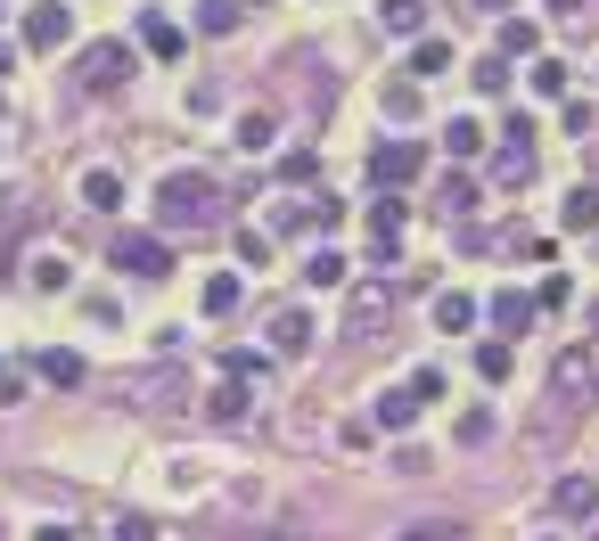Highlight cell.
<instances>
[{
	"label": "cell",
	"instance_id": "1",
	"mask_svg": "<svg viewBox=\"0 0 599 541\" xmlns=\"http://www.w3.org/2000/svg\"><path fill=\"white\" fill-rule=\"evenodd\" d=\"M156 222H165V230H206L214 222V181H206V172H165V189H156Z\"/></svg>",
	"mask_w": 599,
	"mask_h": 541
},
{
	"label": "cell",
	"instance_id": "2",
	"mask_svg": "<svg viewBox=\"0 0 599 541\" xmlns=\"http://www.w3.org/2000/svg\"><path fill=\"white\" fill-rule=\"evenodd\" d=\"M107 262H115V271H131V280H165V271H173V246L156 239V230H115V239H107Z\"/></svg>",
	"mask_w": 599,
	"mask_h": 541
},
{
	"label": "cell",
	"instance_id": "3",
	"mask_svg": "<svg viewBox=\"0 0 599 541\" xmlns=\"http://www.w3.org/2000/svg\"><path fill=\"white\" fill-rule=\"evenodd\" d=\"M131 82V41H91L82 50V91H124Z\"/></svg>",
	"mask_w": 599,
	"mask_h": 541
},
{
	"label": "cell",
	"instance_id": "4",
	"mask_svg": "<svg viewBox=\"0 0 599 541\" xmlns=\"http://www.w3.org/2000/svg\"><path fill=\"white\" fill-rule=\"evenodd\" d=\"M419 165H428V149H419V140H378V149H370V181H378V189L419 181Z\"/></svg>",
	"mask_w": 599,
	"mask_h": 541
},
{
	"label": "cell",
	"instance_id": "5",
	"mask_svg": "<svg viewBox=\"0 0 599 541\" xmlns=\"http://www.w3.org/2000/svg\"><path fill=\"white\" fill-rule=\"evenodd\" d=\"M66 41H75V9H66V0L25 9V50H66Z\"/></svg>",
	"mask_w": 599,
	"mask_h": 541
},
{
	"label": "cell",
	"instance_id": "6",
	"mask_svg": "<svg viewBox=\"0 0 599 541\" xmlns=\"http://www.w3.org/2000/svg\"><path fill=\"white\" fill-rule=\"evenodd\" d=\"M361 230H370V255L386 262L394 246H403V197H394V189H378V206H370V222H361Z\"/></svg>",
	"mask_w": 599,
	"mask_h": 541
},
{
	"label": "cell",
	"instance_id": "7",
	"mask_svg": "<svg viewBox=\"0 0 599 541\" xmlns=\"http://www.w3.org/2000/svg\"><path fill=\"white\" fill-rule=\"evenodd\" d=\"M313 312H296V304H288V312H271V353L280 361H296V353H313Z\"/></svg>",
	"mask_w": 599,
	"mask_h": 541
},
{
	"label": "cell",
	"instance_id": "8",
	"mask_svg": "<svg viewBox=\"0 0 599 541\" xmlns=\"http://www.w3.org/2000/svg\"><path fill=\"white\" fill-rule=\"evenodd\" d=\"M140 50H149V57H165V66H181L189 34H181L173 17H165V9H156V17H140Z\"/></svg>",
	"mask_w": 599,
	"mask_h": 541
},
{
	"label": "cell",
	"instance_id": "9",
	"mask_svg": "<svg viewBox=\"0 0 599 541\" xmlns=\"http://www.w3.org/2000/svg\"><path fill=\"white\" fill-rule=\"evenodd\" d=\"M550 508H559V517H599V485L591 476H559V485H550Z\"/></svg>",
	"mask_w": 599,
	"mask_h": 541
},
{
	"label": "cell",
	"instance_id": "10",
	"mask_svg": "<svg viewBox=\"0 0 599 541\" xmlns=\"http://www.w3.org/2000/svg\"><path fill=\"white\" fill-rule=\"evenodd\" d=\"M411 418H419V394L411 386H386V394H378V427H386V435H403Z\"/></svg>",
	"mask_w": 599,
	"mask_h": 541
},
{
	"label": "cell",
	"instance_id": "11",
	"mask_svg": "<svg viewBox=\"0 0 599 541\" xmlns=\"http://www.w3.org/2000/svg\"><path fill=\"white\" fill-rule=\"evenodd\" d=\"M509 370H518V345L485 336V345H476V377H485V386H509Z\"/></svg>",
	"mask_w": 599,
	"mask_h": 541
},
{
	"label": "cell",
	"instance_id": "12",
	"mask_svg": "<svg viewBox=\"0 0 599 541\" xmlns=\"http://www.w3.org/2000/svg\"><path fill=\"white\" fill-rule=\"evenodd\" d=\"M559 222L575 230V239H591V230H599V189H566V206H559Z\"/></svg>",
	"mask_w": 599,
	"mask_h": 541
},
{
	"label": "cell",
	"instance_id": "13",
	"mask_svg": "<svg viewBox=\"0 0 599 541\" xmlns=\"http://www.w3.org/2000/svg\"><path fill=\"white\" fill-rule=\"evenodd\" d=\"M239 296H246V280H239V271H214L197 304H206V320H222V312H239Z\"/></svg>",
	"mask_w": 599,
	"mask_h": 541
},
{
	"label": "cell",
	"instance_id": "14",
	"mask_svg": "<svg viewBox=\"0 0 599 541\" xmlns=\"http://www.w3.org/2000/svg\"><path fill=\"white\" fill-rule=\"evenodd\" d=\"M82 206H124V172H107V165H91V172H82Z\"/></svg>",
	"mask_w": 599,
	"mask_h": 541
},
{
	"label": "cell",
	"instance_id": "15",
	"mask_svg": "<svg viewBox=\"0 0 599 541\" xmlns=\"http://www.w3.org/2000/svg\"><path fill=\"white\" fill-rule=\"evenodd\" d=\"M493 181H501V189H525V181H534V149H518V140H509V149L493 156Z\"/></svg>",
	"mask_w": 599,
	"mask_h": 541
},
{
	"label": "cell",
	"instance_id": "16",
	"mask_svg": "<svg viewBox=\"0 0 599 541\" xmlns=\"http://www.w3.org/2000/svg\"><path fill=\"white\" fill-rule=\"evenodd\" d=\"M378 25L386 34H419L428 25V0H378Z\"/></svg>",
	"mask_w": 599,
	"mask_h": 541
},
{
	"label": "cell",
	"instance_id": "17",
	"mask_svg": "<svg viewBox=\"0 0 599 541\" xmlns=\"http://www.w3.org/2000/svg\"><path fill=\"white\" fill-rule=\"evenodd\" d=\"M493 320H501V336L518 345V336H525V320H534V296H509V287H501V296H493Z\"/></svg>",
	"mask_w": 599,
	"mask_h": 541
},
{
	"label": "cell",
	"instance_id": "18",
	"mask_svg": "<svg viewBox=\"0 0 599 541\" xmlns=\"http://www.w3.org/2000/svg\"><path fill=\"white\" fill-rule=\"evenodd\" d=\"M34 370H41V386H82V353H66V345H58V353H41Z\"/></svg>",
	"mask_w": 599,
	"mask_h": 541
},
{
	"label": "cell",
	"instance_id": "19",
	"mask_svg": "<svg viewBox=\"0 0 599 541\" xmlns=\"http://www.w3.org/2000/svg\"><path fill=\"white\" fill-rule=\"evenodd\" d=\"M444 149L451 156H476V149H485V124H476V115H451V124H444Z\"/></svg>",
	"mask_w": 599,
	"mask_h": 541
},
{
	"label": "cell",
	"instance_id": "20",
	"mask_svg": "<svg viewBox=\"0 0 599 541\" xmlns=\"http://www.w3.org/2000/svg\"><path fill=\"white\" fill-rule=\"evenodd\" d=\"M559 394H599V370L583 353H559Z\"/></svg>",
	"mask_w": 599,
	"mask_h": 541
},
{
	"label": "cell",
	"instance_id": "21",
	"mask_svg": "<svg viewBox=\"0 0 599 541\" xmlns=\"http://www.w3.org/2000/svg\"><path fill=\"white\" fill-rule=\"evenodd\" d=\"M34 287H41V296H66V287H75L66 255H34Z\"/></svg>",
	"mask_w": 599,
	"mask_h": 541
},
{
	"label": "cell",
	"instance_id": "22",
	"mask_svg": "<svg viewBox=\"0 0 599 541\" xmlns=\"http://www.w3.org/2000/svg\"><path fill=\"white\" fill-rule=\"evenodd\" d=\"M411 75H451V41L419 34V50H411Z\"/></svg>",
	"mask_w": 599,
	"mask_h": 541
},
{
	"label": "cell",
	"instance_id": "23",
	"mask_svg": "<svg viewBox=\"0 0 599 541\" xmlns=\"http://www.w3.org/2000/svg\"><path fill=\"white\" fill-rule=\"evenodd\" d=\"M435 329H476V296H435Z\"/></svg>",
	"mask_w": 599,
	"mask_h": 541
},
{
	"label": "cell",
	"instance_id": "24",
	"mask_svg": "<svg viewBox=\"0 0 599 541\" xmlns=\"http://www.w3.org/2000/svg\"><path fill=\"white\" fill-rule=\"evenodd\" d=\"M534 50H543V34L525 17H501V57H534Z\"/></svg>",
	"mask_w": 599,
	"mask_h": 541
},
{
	"label": "cell",
	"instance_id": "25",
	"mask_svg": "<svg viewBox=\"0 0 599 541\" xmlns=\"http://www.w3.org/2000/svg\"><path fill=\"white\" fill-rule=\"evenodd\" d=\"M304 280H313V287H345V255H337V246H320V255L304 262Z\"/></svg>",
	"mask_w": 599,
	"mask_h": 541
},
{
	"label": "cell",
	"instance_id": "26",
	"mask_svg": "<svg viewBox=\"0 0 599 541\" xmlns=\"http://www.w3.org/2000/svg\"><path fill=\"white\" fill-rule=\"evenodd\" d=\"M197 34H239V0H206L197 9Z\"/></svg>",
	"mask_w": 599,
	"mask_h": 541
},
{
	"label": "cell",
	"instance_id": "27",
	"mask_svg": "<svg viewBox=\"0 0 599 541\" xmlns=\"http://www.w3.org/2000/svg\"><path fill=\"white\" fill-rule=\"evenodd\" d=\"M271 131H280V124H271V107L239 115V149H271Z\"/></svg>",
	"mask_w": 599,
	"mask_h": 541
},
{
	"label": "cell",
	"instance_id": "28",
	"mask_svg": "<svg viewBox=\"0 0 599 541\" xmlns=\"http://www.w3.org/2000/svg\"><path fill=\"white\" fill-rule=\"evenodd\" d=\"M525 82H534L543 99H566V66H559V57H534V75H525Z\"/></svg>",
	"mask_w": 599,
	"mask_h": 541
},
{
	"label": "cell",
	"instance_id": "29",
	"mask_svg": "<svg viewBox=\"0 0 599 541\" xmlns=\"http://www.w3.org/2000/svg\"><path fill=\"white\" fill-rule=\"evenodd\" d=\"M214 418H246V386L239 377H222V386H214V402H206Z\"/></svg>",
	"mask_w": 599,
	"mask_h": 541
},
{
	"label": "cell",
	"instance_id": "30",
	"mask_svg": "<svg viewBox=\"0 0 599 541\" xmlns=\"http://www.w3.org/2000/svg\"><path fill=\"white\" fill-rule=\"evenodd\" d=\"M476 91H485V99H501V91H509V57H501V50L476 66Z\"/></svg>",
	"mask_w": 599,
	"mask_h": 541
},
{
	"label": "cell",
	"instance_id": "31",
	"mask_svg": "<svg viewBox=\"0 0 599 541\" xmlns=\"http://www.w3.org/2000/svg\"><path fill=\"white\" fill-rule=\"evenodd\" d=\"M239 262L263 271V262H271V230H239Z\"/></svg>",
	"mask_w": 599,
	"mask_h": 541
},
{
	"label": "cell",
	"instance_id": "32",
	"mask_svg": "<svg viewBox=\"0 0 599 541\" xmlns=\"http://www.w3.org/2000/svg\"><path fill=\"white\" fill-rule=\"evenodd\" d=\"M222 370H230V377H239V386H255V377H263V370H271V361H263V353H222Z\"/></svg>",
	"mask_w": 599,
	"mask_h": 541
},
{
	"label": "cell",
	"instance_id": "33",
	"mask_svg": "<svg viewBox=\"0 0 599 541\" xmlns=\"http://www.w3.org/2000/svg\"><path fill=\"white\" fill-rule=\"evenodd\" d=\"M280 181H288V189L313 181V149H288V156H280Z\"/></svg>",
	"mask_w": 599,
	"mask_h": 541
},
{
	"label": "cell",
	"instance_id": "34",
	"mask_svg": "<svg viewBox=\"0 0 599 541\" xmlns=\"http://www.w3.org/2000/svg\"><path fill=\"white\" fill-rule=\"evenodd\" d=\"M411 394H419V402H444V370H435V361H428V370H411Z\"/></svg>",
	"mask_w": 599,
	"mask_h": 541
},
{
	"label": "cell",
	"instance_id": "35",
	"mask_svg": "<svg viewBox=\"0 0 599 541\" xmlns=\"http://www.w3.org/2000/svg\"><path fill=\"white\" fill-rule=\"evenodd\" d=\"M386 115H394V124H403V115H419V91H411V82H394V91H386Z\"/></svg>",
	"mask_w": 599,
	"mask_h": 541
},
{
	"label": "cell",
	"instance_id": "36",
	"mask_svg": "<svg viewBox=\"0 0 599 541\" xmlns=\"http://www.w3.org/2000/svg\"><path fill=\"white\" fill-rule=\"evenodd\" d=\"M115 541H156V525L149 517H124V525H115Z\"/></svg>",
	"mask_w": 599,
	"mask_h": 541
},
{
	"label": "cell",
	"instance_id": "37",
	"mask_svg": "<svg viewBox=\"0 0 599 541\" xmlns=\"http://www.w3.org/2000/svg\"><path fill=\"white\" fill-rule=\"evenodd\" d=\"M394 541H444V525H411V533H394Z\"/></svg>",
	"mask_w": 599,
	"mask_h": 541
},
{
	"label": "cell",
	"instance_id": "38",
	"mask_svg": "<svg viewBox=\"0 0 599 541\" xmlns=\"http://www.w3.org/2000/svg\"><path fill=\"white\" fill-rule=\"evenodd\" d=\"M476 9H493V17H509V9H518V0H476Z\"/></svg>",
	"mask_w": 599,
	"mask_h": 541
},
{
	"label": "cell",
	"instance_id": "39",
	"mask_svg": "<svg viewBox=\"0 0 599 541\" xmlns=\"http://www.w3.org/2000/svg\"><path fill=\"white\" fill-rule=\"evenodd\" d=\"M9 66H17V50H9V41H0V75H9Z\"/></svg>",
	"mask_w": 599,
	"mask_h": 541
},
{
	"label": "cell",
	"instance_id": "40",
	"mask_svg": "<svg viewBox=\"0 0 599 541\" xmlns=\"http://www.w3.org/2000/svg\"><path fill=\"white\" fill-rule=\"evenodd\" d=\"M41 541H75V533H58V525H50V533H41Z\"/></svg>",
	"mask_w": 599,
	"mask_h": 541
}]
</instances>
